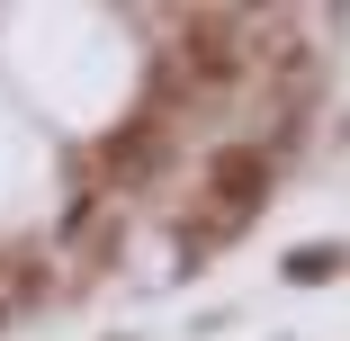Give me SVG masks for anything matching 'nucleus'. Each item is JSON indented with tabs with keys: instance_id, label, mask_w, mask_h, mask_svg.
Instances as JSON below:
<instances>
[{
	"instance_id": "f257e3e1",
	"label": "nucleus",
	"mask_w": 350,
	"mask_h": 341,
	"mask_svg": "<svg viewBox=\"0 0 350 341\" xmlns=\"http://www.w3.org/2000/svg\"><path fill=\"white\" fill-rule=\"evenodd\" d=\"M269 171H278L269 144H216V153H206V197H216L225 225H243L260 197H269Z\"/></svg>"
},
{
	"instance_id": "f03ea898",
	"label": "nucleus",
	"mask_w": 350,
	"mask_h": 341,
	"mask_svg": "<svg viewBox=\"0 0 350 341\" xmlns=\"http://www.w3.org/2000/svg\"><path fill=\"white\" fill-rule=\"evenodd\" d=\"M99 162H108V171H126V180H144V171L162 162V126L144 117V126H126V135H108V144H99Z\"/></svg>"
},
{
	"instance_id": "7ed1b4c3",
	"label": "nucleus",
	"mask_w": 350,
	"mask_h": 341,
	"mask_svg": "<svg viewBox=\"0 0 350 341\" xmlns=\"http://www.w3.org/2000/svg\"><path fill=\"white\" fill-rule=\"evenodd\" d=\"M332 269H350V260H341L332 243H306V251H288V279H297V288H314V279H332Z\"/></svg>"
}]
</instances>
